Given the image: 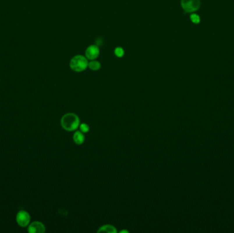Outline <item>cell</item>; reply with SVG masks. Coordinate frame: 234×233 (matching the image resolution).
Masks as SVG:
<instances>
[{
    "instance_id": "obj_1",
    "label": "cell",
    "mask_w": 234,
    "mask_h": 233,
    "mask_svg": "<svg viewBox=\"0 0 234 233\" xmlns=\"http://www.w3.org/2000/svg\"><path fill=\"white\" fill-rule=\"evenodd\" d=\"M60 123L64 130L67 131H73L79 127L80 121H79V117L75 113H68L62 117Z\"/></svg>"
},
{
    "instance_id": "obj_2",
    "label": "cell",
    "mask_w": 234,
    "mask_h": 233,
    "mask_svg": "<svg viewBox=\"0 0 234 233\" xmlns=\"http://www.w3.org/2000/svg\"><path fill=\"white\" fill-rule=\"evenodd\" d=\"M88 63L86 58L82 56H76L70 62L71 69L76 72H81L87 68Z\"/></svg>"
},
{
    "instance_id": "obj_3",
    "label": "cell",
    "mask_w": 234,
    "mask_h": 233,
    "mask_svg": "<svg viewBox=\"0 0 234 233\" xmlns=\"http://www.w3.org/2000/svg\"><path fill=\"white\" fill-rule=\"evenodd\" d=\"M181 6L187 13H192L199 8L200 0H181Z\"/></svg>"
},
{
    "instance_id": "obj_4",
    "label": "cell",
    "mask_w": 234,
    "mask_h": 233,
    "mask_svg": "<svg viewBox=\"0 0 234 233\" xmlns=\"http://www.w3.org/2000/svg\"><path fill=\"white\" fill-rule=\"evenodd\" d=\"M16 220L17 224L21 227H26L30 224V216L29 213L25 211H19L17 214Z\"/></svg>"
},
{
    "instance_id": "obj_5",
    "label": "cell",
    "mask_w": 234,
    "mask_h": 233,
    "mask_svg": "<svg viewBox=\"0 0 234 233\" xmlns=\"http://www.w3.org/2000/svg\"><path fill=\"white\" fill-rule=\"evenodd\" d=\"M28 232L30 233H43L45 232V227L40 222H34L28 227Z\"/></svg>"
},
{
    "instance_id": "obj_6",
    "label": "cell",
    "mask_w": 234,
    "mask_h": 233,
    "mask_svg": "<svg viewBox=\"0 0 234 233\" xmlns=\"http://www.w3.org/2000/svg\"><path fill=\"white\" fill-rule=\"evenodd\" d=\"M99 54V49L96 45H91L87 48L86 51V56L90 60H94L98 57Z\"/></svg>"
},
{
    "instance_id": "obj_7",
    "label": "cell",
    "mask_w": 234,
    "mask_h": 233,
    "mask_svg": "<svg viewBox=\"0 0 234 233\" xmlns=\"http://www.w3.org/2000/svg\"><path fill=\"white\" fill-rule=\"evenodd\" d=\"M73 139L76 144L80 145L81 144H83L84 142L85 137L84 136V134L82 132L78 131H76L75 134H74Z\"/></svg>"
},
{
    "instance_id": "obj_8",
    "label": "cell",
    "mask_w": 234,
    "mask_h": 233,
    "mask_svg": "<svg viewBox=\"0 0 234 233\" xmlns=\"http://www.w3.org/2000/svg\"><path fill=\"white\" fill-rule=\"evenodd\" d=\"M98 232H108V233H116L117 232L116 229L115 228L114 226H112V225L107 224L102 226L99 228V229L97 231Z\"/></svg>"
},
{
    "instance_id": "obj_9",
    "label": "cell",
    "mask_w": 234,
    "mask_h": 233,
    "mask_svg": "<svg viewBox=\"0 0 234 233\" xmlns=\"http://www.w3.org/2000/svg\"><path fill=\"white\" fill-rule=\"evenodd\" d=\"M88 66L91 70H97L100 68L101 64L99 62H97V61H91L88 64Z\"/></svg>"
},
{
    "instance_id": "obj_10",
    "label": "cell",
    "mask_w": 234,
    "mask_h": 233,
    "mask_svg": "<svg viewBox=\"0 0 234 233\" xmlns=\"http://www.w3.org/2000/svg\"><path fill=\"white\" fill-rule=\"evenodd\" d=\"M79 129H80V131H81L83 134H86V133L88 132L90 130L89 126L86 123H82V124H79Z\"/></svg>"
},
{
    "instance_id": "obj_11",
    "label": "cell",
    "mask_w": 234,
    "mask_h": 233,
    "mask_svg": "<svg viewBox=\"0 0 234 233\" xmlns=\"http://www.w3.org/2000/svg\"><path fill=\"white\" fill-rule=\"evenodd\" d=\"M114 54L118 58H121L124 55V50L121 47H117L114 51Z\"/></svg>"
},
{
    "instance_id": "obj_12",
    "label": "cell",
    "mask_w": 234,
    "mask_h": 233,
    "mask_svg": "<svg viewBox=\"0 0 234 233\" xmlns=\"http://www.w3.org/2000/svg\"><path fill=\"white\" fill-rule=\"evenodd\" d=\"M190 19L194 23H198L200 22V18L199 16L196 14H192L190 16Z\"/></svg>"
},
{
    "instance_id": "obj_13",
    "label": "cell",
    "mask_w": 234,
    "mask_h": 233,
    "mask_svg": "<svg viewBox=\"0 0 234 233\" xmlns=\"http://www.w3.org/2000/svg\"><path fill=\"white\" fill-rule=\"evenodd\" d=\"M102 43H103V41L101 38H98L96 40V44L97 45H101Z\"/></svg>"
},
{
    "instance_id": "obj_14",
    "label": "cell",
    "mask_w": 234,
    "mask_h": 233,
    "mask_svg": "<svg viewBox=\"0 0 234 233\" xmlns=\"http://www.w3.org/2000/svg\"><path fill=\"white\" fill-rule=\"evenodd\" d=\"M120 232H129V231H127V230H121Z\"/></svg>"
}]
</instances>
